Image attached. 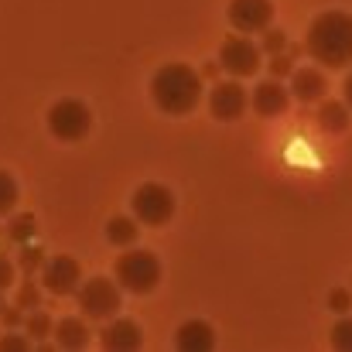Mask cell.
<instances>
[{
    "mask_svg": "<svg viewBox=\"0 0 352 352\" xmlns=\"http://www.w3.org/2000/svg\"><path fill=\"white\" fill-rule=\"evenodd\" d=\"M305 52L315 62H322L325 69L352 65V14H346V10L318 14L305 34Z\"/></svg>",
    "mask_w": 352,
    "mask_h": 352,
    "instance_id": "1",
    "label": "cell"
},
{
    "mask_svg": "<svg viewBox=\"0 0 352 352\" xmlns=\"http://www.w3.org/2000/svg\"><path fill=\"white\" fill-rule=\"evenodd\" d=\"M151 100L161 113L168 117H185L199 107L202 100V79L192 65L185 62H168L154 72L151 79Z\"/></svg>",
    "mask_w": 352,
    "mask_h": 352,
    "instance_id": "2",
    "label": "cell"
},
{
    "mask_svg": "<svg viewBox=\"0 0 352 352\" xmlns=\"http://www.w3.org/2000/svg\"><path fill=\"white\" fill-rule=\"evenodd\" d=\"M113 274H117L120 291H130V294H151L161 284V263L151 250L130 246V253H120Z\"/></svg>",
    "mask_w": 352,
    "mask_h": 352,
    "instance_id": "3",
    "label": "cell"
},
{
    "mask_svg": "<svg viewBox=\"0 0 352 352\" xmlns=\"http://www.w3.org/2000/svg\"><path fill=\"white\" fill-rule=\"evenodd\" d=\"M130 209H133V219L137 223H144V226H164L175 216V195L161 182H144L130 195Z\"/></svg>",
    "mask_w": 352,
    "mask_h": 352,
    "instance_id": "4",
    "label": "cell"
},
{
    "mask_svg": "<svg viewBox=\"0 0 352 352\" xmlns=\"http://www.w3.org/2000/svg\"><path fill=\"white\" fill-rule=\"evenodd\" d=\"M76 294H79V308H82V315L93 318V322L117 318L120 305H123V298H120V284L117 280H110V277H89V280L79 284Z\"/></svg>",
    "mask_w": 352,
    "mask_h": 352,
    "instance_id": "5",
    "label": "cell"
},
{
    "mask_svg": "<svg viewBox=\"0 0 352 352\" xmlns=\"http://www.w3.org/2000/svg\"><path fill=\"white\" fill-rule=\"evenodd\" d=\"M93 126V113L82 100H58L52 110H48V130L65 140V144H76L89 133Z\"/></svg>",
    "mask_w": 352,
    "mask_h": 352,
    "instance_id": "6",
    "label": "cell"
},
{
    "mask_svg": "<svg viewBox=\"0 0 352 352\" xmlns=\"http://www.w3.org/2000/svg\"><path fill=\"white\" fill-rule=\"evenodd\" d=\"M79 284H82V267H79L76 256H65V253H58L52 260L45 256V263H41V287L48 294L65 298V294H76Z\"/></svg>",
    "mask_w": 352,
    "mask_h": 352,
    "instance_id": "7",
    "label": "cell"
},
{
    "mask_svg": "<svg viewBox=\"0 0 352 352\" xmlns=\"http://www.w3.org/2000/svg\"><path fill=\"white\" fill-rule=\"evenodd\" d=\"M260 45H253L246 34H233L223 41L219 48V65L233 76V79H246V76H256L260 72Z\"/></svg>",
    "mask_w": 352,
    "mask_h": 352,
    "instance_id": "8",
    "label": "cell"
},
{
    "mask_svg": "<svg viewBox=\"0 0 352 352\" xmlns=\"http://www.w3.org/2000/svg\"><path fill=\"white\" fill-rule=\"evenodd\" d=\"M246 107H250V93L239 86V79L219 82V86H212V93H209V113L216 120H223V123L239 120L246 113Z\"/></svg>",
    "mask_w": 352,
    "mask_h": 352,
    "instance_id": "9",
    "label": "cell"
},
{
    "mask_svg": "<svg viewBox=\"0 0 352 352\" xmlns=\"http://www.w3.org/2000/svg\"><path fill=\"white\" fill-rule=\"evenodd\" d=\"M270 21H274V3L270 0H230V24L239 34L267 31Z\"/></svg>",
    "mask_w": 352,
    "mask_h": 352,
    "instance_id": "10",
    "label": "cell"
},
{
    "mask_svg": "<svg viewBox=\"0 0 352 352\" xmlns=\"http://www.w3.org/2000/svg\"><path fill=\"white\" fill-rule=\"evenodd\" d=\"M287 103H291V93H287V86H284L280 79H263V82H256V89L250 93L253 113L263 120L280 117V113L287 110Z\"/></svg>",
    "mask_w": 352,
    "mask_h": 352,
    "instance_id": "11",
    "label": "cell"
},
{
    "mask_svg": "<svg viewBox=\"0 0 352 352\" xmlns=\"http://www.w3.org/2000/svg\"><path fill=\"white\" fill-rule=\"evenodd\" d=\"M325 89H329V82H325L322 69H294V72H291L287 93H291L294 100H301V103H318V100H325Z\"/></svg>",
    "mask_w": 352,
    "mask_h": 352,
    "instance_id": "12",
    "label": "cell"
},
{
    "mask_svg": "<svg viewBox=\"0 0 352 352\" xmlns=\"http://www.w3.org/2000/svg\"><path fill=\"white\" fill-rule=\"evenodd\" d=\"M175 346H178L182 352H209L212 346H216V332H212L209 322L192 318V322L178 325V332H175Z\"/></svg>",
    "mask_w": 352,
    "mask_h": 352,
    "instance_id": "13",
    "label": "cell"
},
{
    "mask_svg": "<svg viewBox=\"0 0 352 352\" xmlns=\"http://www.w3.org/2000/svg\"><path fill=\"white\" fill-rule=\"evenodd\" d=\"M140 325L130 322V318H113L107 329H103V349H113V352H130V349H140Z\"/></svg>",
    "mask_w": 352,
    "mask_h": 352,
    "instance_id": "14",
    "label": "cell"
},
{
    "mask_svg": "<svg viewBox=\"0 0 352 352\" xmlns=\"http://www.w3.org/2000/svg\"><path fill=\"white\" fill-rule=\"evenodd\" d=\"M55 339H58L62 349H86L89 329H86L82 318H62V322L55 325Z\"/></svg>",
    "mask_w": 352,
    "mask_h": 352,
    "instance_id": "15",
    "label": "cell"
},
{
    "mask_svg": "<svg viewBox=\"0 0 352 352\" xmlns=\"http://www.w3.org/2000/svg\"><path fill=\"white\" fill-rule=\"evenodd\" d=\"M315 117H318V126H322V130H332V133H346V130H349V107H346V103L325 100Z\"/></svg>",
    "mask_w": 352,
    "mask_h": 352,
    "instance_id": "16",
    "label": "cell"
},
{
    "mask_svg": "<svg viewBox=\"0 0 352 352\" xmlns=\"http://www.w3.org/2000/svg\"><path fill=\"white\" fill-rule=\"evenodd\" d=\"M137 236H140V226H137V219H130V216H113V219L107 223V239H110L113 246L130 250V246L137 243Z\"/></svg>",
    "mask_w": 352,
    "mask_h": 352,
    "instance_id": "17",
    "label": "cell"
},
{
    "mask_svg": "<svg viewBox=\"0 0 352 352\" xmlns=\"http://www.w3.org/2000/svg\"><path fill=\"white\" fill-rule=\"evenodd\" d=\"M17 199H21V188H17L14 175L0 171V216H10L14 206H17Z\"/></svg>",
    "mask_w": 352,
    "mask_h": 352,
    "instance_id": "18",
    "label": "cell"
},
{
    "mask_svg": "<svg viewBox=\"0 0 352 352\" xmlns=\"http://www.w3.org/2000/svg\"><path fill=\"white\" fill-rule=\"evenodd\" d=\"M332 346L342 352H352V315H342L332 329Z\"/></svg>",
    "mask_w": 352,
    "mask_h": 352,
    "instance_id": "19",
    "label": "cell"
},
{
    "mask_svg": "<svg viewBox=\"0 0 352 352\" xmlns=\"http://www.w3.org/2000/svg\"><path fill=\"white\" fill-rule=\"evenodd\" d=\"M24 329H28V336H34V339H45V336L52 332V318H48L41 308H31V315H28Z\"/></svg>",
    "mask_w": 352,
    "mask_h": 352,
    "instance_id": "20",
    "label": "cell"
},
{
    "mask_svg": "<svg viewBox=\"0 0 352 352\" xmlns=\"http://www.w3.org/2000/svg\"><path fill=\"white\" fill-rule=\"evenodd\" d=\"M7 233H10V239H17V243H28V239L34 236V216H17V219H10Z\"/></svg>",
    "mask_w": 352,
    "mask_h": 352,
    "instance_id": "21",
    "label": "cell"
},
{
    "mask_svg": "<svg viewBox=\"0 0 352 352\" xmlns=\"http://www.w3.org/2000/svg\"><path fill=\"white\" fill-rule=\"evenodd\" d=\"M329 308H332L336 315H349V308H352L349 287H332V291H329Z\"/></svg>",
    "mask_w": 352,
    "mask_h": 352,
    "instance_id": "22",
    "label": "cell"
},
{
    "mask_svg": "<svg viewBox=\"0 0 352 352\" xmlns=\"http://www.w3.org/2000/svg\"><path fill=\"white\" fill-rule=\"evenodd\" d=\"M41 305V291H38V284H31V280H24L21 284V291H17V308H38Z\"/></svg>",
    "mask_w": 352,
    "mask_h": 352,
    "instance_id": "23",
    "label": "cell"
},
{
    "mask_svg": "<svg viewBox=\"0 0 352 352\" xmlns=\"http://www.w3.org/2000/svg\"><path fill=\"white\" fill-rule=\"evenodd\" d=\"M284 45H287V34H284V31H277V28H267L260 52H267V55H277V52H284Z\"/></svg>",
    "mask_w": 352,
    "mask_h": 352,
    "instance_id": "24",
    "label": "cell"
},
{
    "mask_svg": "<svg viewBox=\"0 0 352 352\" xmlns=\"http://www.w3.org/2000/svg\"><path fill=\"white\" fill-rule=\"evenodd\" d=\"M41 263H45V253H41L38 246H24V250H21V267H24L28 274H31L34 267H41Z\"/></svg>",
    "mask_w": 352,
    "mask_h": 352,
    "instance_id": "25",
    "label": "cell"
},
{
    "mask_svg": "<svg viewBox=\"0 0 352 352\" xmlns=\"http://www.w3.org/2000/svg\"><path fill=\"white\" fill-rule=\"evenodd\" d=\"M14 277H17L14 263H10V260H7V256L0 253V294H3V291H7L10 284H14Z\"/></svg>",
    "mask_w": 352,
    "mask_h": 352,
    "instance_id": "26",
    "label": "cell"
},
{
    "mask_svg": "<svg viewBox=\"0 0 352 352\" xmlns=\"http://www.w3.org/2000/svg\"><path fill=\"white\" fill-rule=\"evenodd\" d=\"M28 346H31V342L21 339V336H3V339H0V352H24Z\"/></svg>",
    "mask_w": 352,
    "mask_h": 352,
    "instance_id": "27",
    "label": "cell"
},
{
    "mask_svg": "<svg viewBox=\"0 0 352 352\" xmlns=\"http://www.w3.org/2000/svg\"><path fill=\"white\" fill-rule=\"evenodd\" d=\"M270 72H274V76H291V72H294V65H291V58H287V55H280V52H277V55H274V62H270Z\"/></svg>",
    "mask_w": 352,
    "mask_h": 352,
    "instance_id": "28",
    "label": "cell"
},
{
    "mask_svg": "<svg viewBox=\"0 0 352 352\" xmlns=\"http://www.w3.org/2000/svg\"><path fill=\"white\" fill-rule=\"evenodd\" d=\"M0 315H3L7 325H21V308H7V311H0Z\"/></svg>",
    "mask_w": 352,
    "mask_h": 352,
    "instance_id": "29",
    "label": "cell"
},
{
    "mask_svg": "<svg viewBox=\"0 0 352 352\" xmlns=\"http://www.w3.org/2000/svg\"><path fill=\"white\" fill-rule=\"evenodd\" d=\"M342 93H346V107L352 110V72H349V79H346V86H342Z\"/></svg>",
    "mask_w": 352,
    "mask_h": 352,
    "instance_id": "30",
    "label": "cell"
},
{
    "mask_svg": "<svg viewBox=\"0 0 352 352\" xmlns=\"http://www.w3.org/2000/svg\"><path fill=\"white\" fill-rule=\"evenodd\" d=\"M0 308H3V305H0Z\"/></svg>",
    "mask_w": 352,
    "mask_h": 352,
    "instance_id": "31",
    "label": "cell"
}]
</instances>
